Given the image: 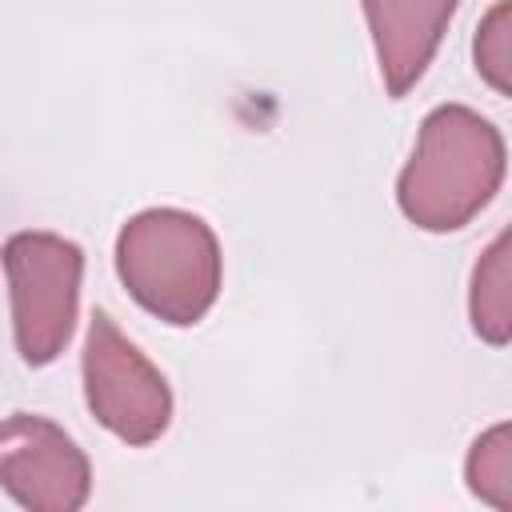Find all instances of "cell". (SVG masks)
<instances>
[{"label":"cell","instance_id":"7","mask_svg":"<svg viewBox=\"0 0 512 512\" xmlns=\"http://www.w3.org/2000/svg\"><path fill=\"white\" fill-rule=\"evenodd\" d=\"M472 328L488 344H508V236H496L472 276Z\"/></svg>","mask_w":512,"mask_h":512},{"label":"cell","instance_id":"8","mask_svg":"<svg viewBox=\"0 0 512 512\" xmlns=\"http://www.w3.org/2000/svg\"><path fill=\"white\" fill-rule=\"evenodd\" d=\"M508 444H512L508 424H496L472 444V456H468V488L496 508H512V448Z\"/></svg>","mask_w":512,"mask_h":512},{"label":"cell","instance_id":"2","mask_svg":"<svg viewBox=\"0 0 512 512\" xmlns=\"http://www.w3.org/2000/svg\"><path fill=\"white\" fill-rule=\"evenodd\" d=\"M116 268L136 304L168 324H196L220 292V248L200 216L152 208L124 224Z\"/></svg>","mask_w":512,"mask_h":512},{"label":"cell","instance_id":"3","mask_svg":"<svg viewBox=\"0 0 512 512\" xmlns=\"http://www.w3.org/2000/svg\"><path fill=\"white\" fill-rule=\"evenodd\" d=\"M12 284V324L20 360L40 368L60 356L76 324L84 256L72 240L52 232H20L4 244Z\"/></svg>","mask_w":512,"mask_h":512},{"label":"cell","instance_id":"5","mask_svg":"<svg viewBox=\"0 0 512 512\" xmlns=\"http://www.w3.org/2000/svg\"><path fill=\"white\" fill-rule=\"evenodd\" d=\"M0 484L24 508L72 512L88 500V460L52 420L16 412L0 424Z\"/></svg>","mask_w":512,"mask_h":512},{"label":"cell","instance_id":"4","mask_svg":"<svg viewBox=\"0 0 512 512\" xmlns=\"http://www.w3.org/2000/svg\"><path fill=\"white\" fill-rule=\"evenodd\" d=\"M84 388L96 420L124 444H152L172 416V392L164 376L120 336L108 312L92 316L84 348Z\"/></svg>","mask_w":512,"mask_h":512},{"label":"cell","instance_id":"1","mask_svg":"<svg viewBox=\"0 0 512 512\" xmlns=\"http://www.w3.org/2000/svg\"><path fill=\"white\" fill-rule=\"evenodd\" d=\"M504 180V140L476 112L436 108L400 172V208L428 232L464 228Z\"/></svg>","mask_w":512,"mask_h":512},{"label":"cell","instance_id":"6","mask_svg":"<svg viewBox=\"0 0 512 512\" xmlns=\"http://www.w3.org/2000/svg\"><path fill=\"white\" fill-rule=\"evenodd\" d=\"M456 0H364L388 96H404L428 68Z\"/></svg>","mask_w":512,"mask_h":512},{"label":"cell","instance_id":"9","mask_svg":"<svg viewBox=\"0 0 512 512\" xmlns=\"http://www.w3.org/2000/svg\"><path fill=\"white\" fill-rule=\"evenodd\" d=\"M476 72L508 96V0H500L476 36Z\"/></svg>","mask_w":512,"mask_h":512}]
</instances>
